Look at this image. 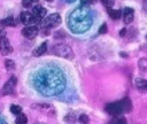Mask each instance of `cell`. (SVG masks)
<instances>
[{
  "mask_svg": "<svg viewBox=\"0 0 147 124\" xmlns=\"http://www.w3.org/2000/svg\"><path fill=\"white\" fill-rule=\"evenodd\" d=\"M33 84L39 93L46 96H52L63 91L65 86V78L59 69L48 67L40 69L34 75Z\"/></svg>",
  "mask_w": 147,
  "mask_h": 124,
  "instance_id": "cell-1",
  "label": "cell"
},
{
  "mask_svg": "<svg viewBox=\"0 0 147 124\" xmlns=\"http://www.w3.org/2000/svg\"><path fill=\"white\" fill-rule=\"evenodd\" d=\"M92 14L86 6L75 8L68 16V26L74 33H84L92 25Z\"/></svg>",
  "mask_w": 147,
  "mask_h": 124,
  "instance_id": "cell-2",
  "label": "cell"
},
{
  "mask_svg": "<svg viewBox=\"0 0 147 124\" xmlns=\"http://www.w3.org/2000/svg\"><path fill=\"white\" fill-rule=\"evenodd\" d=\"M52 53L55 54L56 56L64 57V59H69V60L74 59V56H75L72 48H71L69 45L64 44V42H60V44L54 45L53 48H52Z\"/></svg>",
  "mask_w": 147,
  "mask_h": 124,
  "instance_id": "cell-3",
  "label": "cell"
},
{
  "mask_svg": "<svg viewBox=\"0 0 147 124\" xmlns=\"http://www.w3.org/2000/svg\"><path fill=\"white\" fill-rule=\"evenodd\" d=\"M61 16L60 14L57 13H54V14H51L49 16H47L42 22H41V26L44 29H53V28H56L61 24Z\"/></svg>",
  "mask_w": 147,
  "mask_h": 124,
  "instance_id": "cell-4",
  "label": "cell"
},
{
  "mask_svg": "<svg viewBox=\"0 0 147 124\" xmlns=\"http://www.w3.org/2000/svg\"><path fill=\"white\" fill-rule=\"evenodd\" d=\"M106 111L111 115V116H118L119 114L124 113L123 111V107H122V103L121 101H117V102H111V103H108L106 106Z\"/></svg>",
  "mask_w": 147,
  "mask_h": 124,
  "instance_id": "cell-5",
  "label": "cell"
},
{
  "mask_svg": "<svg viewBox=\"0 0 147 124\" xmlns=\"http://www.w3.org/2000/svg\"><path fill=\"white\" fill-rule=\"evenodd\" d=\"M39 33V29L38 26L36 25H29V26H25L23 30H22V34L24 37H26L28 39H33L38 36Z\"/></svg>",
  "mask_w": 147,
  "mask_h": 124,
  "instance_id": "cell-6",
  "label": "cell"
},
{
  "mask_svg": "<svg viewBox=\"0 0 147 124\" xmlns=\"http://www.w3.org/2000/svg\"><path fill=\"white\" fill-rule=\"evenodd\" d=\"M20 20H21V22H22L23 24H25L26 26L33 25V24L37 22L31 11H22L21 15H20Z\"/></svg>",
  "mask_w": 147,
  "mask_h": 124,
  "instance_id": "cell-7",
  "label": "cell"
},
{
  "mask_svg": "<svg viewBox=\"0 0 147 124\" xmlns=\"http://www.w3.org/2000/svg\"><path fill=\"white\" fill-rule=\"evenodd\" d=\"M0 52H1L2 55H8L13 52V47H11L9 40L6 37L0 38Z\"/></svg>",
  "mask_w": 147,
  "mask_h": 124,
  "instance_id": "cell-8",
  "label": "cell"
},
{
  "mask_svg": "<svg viewBox=\"0 0 147 124\" xmlns=\"http://www.w3.org/2000/svg\"><path fill=\"white\" fill-rule=\"evenodd\" d=\"M46 13H47L46 8L42 7V6H40V5H37V6H34L32 8V15L34 16V18H36L37 22H40L45 17Z\"/></svg>",
  "mask_w": 147,
  "mask_h": 124,
  "instance_id": "cell-9",
  "label": "cell"
},
{
  "mask_svg": "<svg viewBox=\"0 0 147 124\" xmlns=\"http://www.w3.org/2000/svg\"><path fill=\"white\" fill-rule=\"evenodd\" d=\"M16 82H17L16 77H14V76L10 77V78L6 82V84H5L3 88H2V92H3L5 94H13V93H14V90H15Z\"/></svg>",
  "mask_w": 147,
  "mask_h": 124,
  "instance_id": "cell-10",
  "label": "cell"
},
{
  "mask_svg": "<svg viewBox=\"0 0 147 124\" xmlns=\"http://www.w3.org/2000/svg\"><path fill=\"white\" fill-rule=\"evenodd\" d=\"M133 17H134V10L132 8H124L123 10V21L125 24H130L132 21H133Z\"/></svg>",
  "mask_w": 147,
  "mask_h": 124,
  "instance_id": "cell-11",
  "label": "cell"
},
{
  "mask_svg": "<svg viewBox=\"0 0 147 124\" xmlns=\"http://www.w3.org/2000/svg\"><path fill=\"white\" fill-rule=\"evenodd\" d=\"M134 86L140 93H147V80L144 78H137L134 80Z\"/></svg>",
  "mask_w": 147,
  "mask_h": 124,
  "instance_id": "cell-12",
  "label": "cell"
},
{
  "mask_svg": "<svg viewBox=\"0 0 147 124\" xmlns=\"http://www.w3.org/2000/svg\"><path fill=\"white\" fill-rule=\"evenodd\" d=\"M47 51V44L46 42H42L41 45H39L34 51H33V55L34 56H40L42 54H45Z\"/></svg>",
  "mask_w": 147,
  "mask_h": 124,
  "instance_id": "cell-13",
  "label": "cell"
},
{
  "mask_svg": "<svg viewBox=\"0 0 147 124\" xmlns=\"http://www.w3.org/2000/svg\"><path fill=\"white\" fill-rule=\"evenodd\" d=\"M121 103H122V107H123V111H124V113L131 111L132 104H131V101H130L129 98H124L123 100H121Z\"/></svg>",
  "mask_w": 147,
  "mask_h": 124,
  "instance_id": "cell-14",
  "label": "cell"
},
{
  "mask_svg": "<svg viewBox=\"0 0 147 124\" xmlns=\"http://www.w3.org/2000/svg\"><path fill=\"white\" fill-rule=\"evenodd\" d=\"M108 15L110 16V18L113 20H118L122 16V11L118 9H113V8H108Z\"/></svg>",
  "mask_w": 147,
  "mask_h": 124,
  "instance_id": "cell-15",
  "label": "cell"
},
{
  "mask_svg": "<svg viewBox=\"0 0 147 124\" xmlns=\"http://www.w3.org/2000/svg\"><path fill=\"white\" fill-rule=\"evenodd\" d=\"M0 25H2V26H15L16 22L13 17H7V18L0 21Z\"/></svg>",
  "mask_w": 147,
  "mask_h": 124,
  "instance_id": "cell-16",
  "label": "cell"
},
{
  "mask_svg": "<svg viewBox=\"0 0 147 124\" xmlns=\"http://www.w3.org/2000/svg\"><path fill=\"white\" fill-rule=\"evenodd\" d=\"M15 122H16V124H26L28 123V117H26V115L21 113L20 115H17Z\"/></svg>",
  "mask_w": 147,
  "mask_h": 124,
  "instance_id": "cell-17",
  "label": "cell"
},
{
  "mask_svg": "<svg viewBox=\"0 0 147 124\" xmlns=\"http://www.w3.org/2000/svg\"><path fill=\"white\" fill-rule=\"evenodd\" d=\"M5 65H6V69L9 70V71L15 69V62H14L13 60H10V59L5 60Z\"/></svg>",
  "mask_w": 147,
  "mask_h": 124,
  "instance_id": "cell-18",
  "label": "cell"
},
{
  "mask_svg": "<svg viewBox=\"0 0 147 124\" xmlns=\"http://www.w3.org/2000/svg\"><path fill=\"white\" fill-rule=\"evenodd\" d=\"M10 113L14 115H20L22 113V108L17 104H13V106H10Z\"/></svg>",
  "mask_w": 147,
  "mask_h": 124,
  "instance_id": "cell-19",
  "label": "cell"
},
{
  "mask_svg": "<svg viewBox=\"0 0 147 124\" xmlns=\"http://www.w3.org/2000/svg\"><path fill=\"white\" fill-rule=\"evenodd\" d=\"M138 65H139V69H140L141 71H146V70H147V60H146V59L139 60Z\"/></svg>",
  "mask_w": 147,
  "mask_h": 124,
  "instance_id": "cell-20",
  "label": "cell"
},
{
  "mask_svg": "<svg viewBox=\"0 0 147 124\" xmlns=\"http://www.w3.org/2000/svg\"><path fill=\"white\" fill-rule=\"evenodd\" d=\"M101 2H102L103 6H106L107 8H111V6L115 3V0H101Z\"/></svg>",
  "mask_w": 147,
  "mask_h": 124,
  "instance_id": "cell-21",
  "label": "cell"
},
{
  "mask_svg": "<svg viewBox=\"0 0 147 124\" xmlns=\"http://www.w3.org/2000/svg\"><path fill=\"white\" fill-rule=\"evenodd\" d=\"M32 3H33L32 0H22V5H23V7H25V8H30V7L32 6Z\"/></svg>",
  "mask_w": 147,
  "mask_h": 124,
  "instance_id": "cell-22",
  "label": "cell"
},
{
  "mask_svg": "<svg viewBox=\"0 0 147 124\" xmlns=\"http://www.w3.org/2000/svg\"><path fill=\"white\" fill-rule=\"evenodd\" d=\"M79 121H80L83 124H86V123L88 122V116L85 115V114H82V115L79 116Z\"/></svg>",
  "mask_w": 147,
  "mask_h": 124,
  "instance_id": "cell-23",
  "label": "cell"
},
{
  "mask_svg": "<svg viewBox=\"0 0 147 124\" xmlns=\"http://www.w3.org/2000/svg\"><path fill=\"white\" fill-rule=\"evenodd\" d=\"M106 32H107V24L103 23V24L100 26V29H99V33H106Z\"/></svg>",
  "mask_w": 147,
  "mask_h": 124,
  "instance_id": "cell-24",
  "label": "cell"
},
{
  "mask_svg": "<svg viewBox=\"0 0 147 124\" xmlns=\"http://www.w3.org/2000/svg\"><path fill=\"white\" fill-rule=\"evenodd\" d=\"M95 0H80V2L85 6V5H90V3H93Z\"/></svg>",
  "mask_w": 147,
  "mask_h": 124,
  "instance_id": "cell-25",
  "label": "cell"
},
{
  "mask_svg": "<svg viewBox=\"0 0 147 124\" xmlns=\"http://www.w3.org/2000/svg\"><path fill=\"white\" fill-rule=\"evenodd\" d=\"M125 33H126V29H122V30H121V32H119V36H121V37H123Z\"/></svg>",
  "mask_w": 147,
  "mask_h": 124,
  "instance_id": "cell-26",
  "label": "cell"
},
{
  "mask_svg": "<svg viewBox=\"0 0 147 124\" xmlns=\"http://www.w3.org/2000/svg\"><path fill=\"white\" fill-rule=\"evenodd\" d=\"M59 36H60V32H56V33L54 34V37H55L56 39H57V37H59ZM61 36H62V37H64V33H61Z\"/></svg>",
  "mask_w": 147,
  "mask_h": 124,
  "instance_id": "cell-27",
  "label": "cell"
},
{
  "mask_svg": "<svg viewBox=\"0 0 147 124\" xmlns=\"http://www.w3.org/2000/svg\"><path fill=\"white\" fill-rule=\"evenodd\" d=\"M121 55H122V56H127V54H126V53H121Z\"/></svg>",
  "mask_w": 147,
  "mask_h": 124,
  "instance_id": "cell-28",
  "label": "cell"
},
{
  "mask_svg": "<svg viewBox=\"0 0 147 124\" xmlns=\"http://www.w3.org/2000/svg\"><path fill=\"white\" fill-rule=\"evenodd\" d=\"M145 8L147 9V0H145Z\"/></svg>",
  "mask_w": 147,
  "mask_h": 124,
  "instance_id": "cell-29",
  "label": "cell"
},
{
  "mask_svg": "<svg viewBox=\"0 0 147 124\" xmlns=\"http://www.w3.org/2000/svg\"><path fill=\"white\" fill-rule=\"evenodd\" d=\"M46 1H48V2H52V1H53V0H46Z\"/></svg>",
  "mask_w": 147,
  "mask_h": 124,
  "instance_id": "cell-30",
  "label": "cell"
},
{
  "mask_svg": "<svg viewBox=\"0 0 147 124\" xmlns=\"http://www.w3.org/2000/svg\"><path fill=\"white\" fill-rule=\"evenodd\" d=\"M32 1H33V2H37V1H38V0H32Z\"/></svg>",
  "mask_w": 147,
  "mask_h": 124,
  "instance_id": "cell-31",
  "label": "cell"
},
{
  "mask_svg": "<svg viewBox=\"0 0 147 124\" xmlns=\"http://www.w3.org/2000/svg\"><path fill=\"white\" fill-rule=\"evenodd\" d=\"M37 124H44V123H37Z\"/></svg>",
  "mask_w": 147,
  "mask_h": 124,
  "instance_id": "cell-32",
  "label": "cell"
},
{
  "mask_svg": "<svg viewBox=\"0 0 147 124\" xmlns=\"http://www.w3.org/2000/svg\"><path fill=\"white\" fill-rule=\"evenodd\" d=\"M67 1H74V0H67Z\"/></svg>",
  "mask_w": 147,
  "mask_h": 124,
  "instance_id": "cell-33",
  "label": "cell"
}]
</instances>
